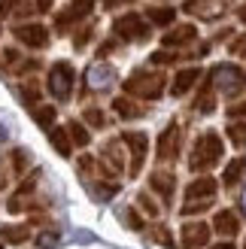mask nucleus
Here are the masks:
<instances>
[{
	"instance_id": "1",
	"label": "nucleus",
	"mask_w": 246,
	"mask_h": 249,
	"mask_svg": "<svg viewBox=\"0 0 246 249\" xmlns=\"http://www.w3.org/2000/svg\"><path fill=\"white\" fill-rule=\"evenodd\" d=\"M222 152H225V146H222V137H219L216 131H207V134H201L198 137V143H194V149H192V158H189V167L192 170H210L219 158H222Z\"/></svg>"
},
{
	"instance_id": "2",
	"label": "nucleus",
	"mask_w": 246,
	"mask_h": 249,
	"mask_svg": "<svg viewBox=\"0 0 246 249\" xmlns=\"http://www.w3.org/2000/svg\"><path fill=\"white\" fill-rule=\"evenodd\" d=\"M125 91L131 97H143V101H155L164 91V73L158 70H134L125 79Z\"/></svg>"
},
{
	"instance_id": "3",
	"label": "nucleus",
	"mask_w": 246,
	"mask_h": 249,
	"mask_svg": "<svg viewBox=\"0 0 246 249\" xmlns=\"http://www.w3.org/2000/svg\"><path fill=\"white\" fill-rule=\"evenodd\" d=\"M73 82H76V70H73L67 61H58V64L49 70V91H52L58 101H70Z\"/></svg>"
},
{
	"instance_id": "4",
	"label": "nucleus",
	"mask_w": 246,
	"mask_h": 249,
	"mask_svg": "<svg viewBox=\"0 0 246 249\" xmlns=\"http://www.w3.org/2000/svg\"><path fill=\"white\" fill-rule=\"evenodd\" d=\"M122 143H125L128 152H131L128 173H131V177H137L140 167H143V161H146V152H149V137H146L143 131H125V134H122Z\"/></svg>"
},
{
	"instance_id": "5",
	"label": "nucleus",
	"mask_w": 246,
	"mask_h": 249,
	"mask_svg": "<svg viewBox=\"0 0 246 249\" xmlns=\"http://www.w3.org/2000/svg\"><path fill=\"white\" fill-rule=\"evenodd\" d=\"M231 6V0H186V9L189 16L194 18H204V21H213V18H222Z\"/></svg>"
},
{
	"instance_id": "6",
	"label": "nucleus",
	"mask_w": 246,
	"mask_h": 249,
	"mask_svg": "<svg viewBox=\"0 0 246 249\" xmlns=\"http://www.w3.org/2000/svg\"><path fill=\"white\" fill-rule=\"evenodd\" d=\"M113 34H119L122 40H146V36H149V24H146L137 12H128V16L116 18Z\"/></svg>"
},
{
	"instance_id": "7",
	"label": "nucleus",
	"mask_w": 246,
	"mask_h": 249,
	"mask_svg": "<svg viewBox=\"0 0 246 249\" xmlns=\"http://www.w3.org/2000/svg\"><path fill=\"white\" fill-rule=\"evenodd\" d=\"M179 146H182V131H179V124L176 122H170L167 128L161 131V137H158V158L161 161H174L179 155Z\"/></svg>"
},
{
	"instance_id": "8",
	"label": "nucleus",
	"mask_w": 246,
	"mask_h": 249,
	"mask_svg": "<svg viewBox=\"0 0 246 249\" xmlns=\"http://www.w3.org/2000/svg\"><path fill=\"white\" fill-rule=\"evenodd\" d=\"M210 243V225L204 222H186L182 225V246L186 249H204Z\"/></svg>"
},
{
	"instance_id": "9",
	"label": "nucleus",
	"mask_w": 246,
	"mask_h": 249,
	"mask_svg": "<svg viewBox=\"0 0 246 249\" xmlns=\"http://www.w3.org/2000/svg\"><path fill=\"white\" fill-rule=\"evenodd\" d=\"M216 197V179L213 177H201L189 182L186 189V204H204V201H213Z\"/></svg>"
},
{
	"instance_id": "10",
	"label": "nucleus",
	"mask_w": 246,
	"mask_h": 249,
	"mask_svg": "<svg viewBox=\"0 0 246 249\" xmlns=\"http://www.w3.org/2000/svg\"><path fill=\"white\" fill-rule=\"evenodd\" d=\"M91 9H94V0H73V3L55 18V31H67L73 21H79L82 16H88Z\"/></svg>"
},
{
	"instance_id": "11",
	"label": "nucleus",
	"mask_w": 246,
	"mask_h": 249,
	"mask_svg": "<svg viewBox=\"0 0 246 249\" xmlns=\"http://www.w3.org/2000/svg\"><path fill=\"white\" fill-rule=\"evenodd\" d=\"M16 40L31 46V49H46L49 46V31L43 24H21V28H16Z\"/></svg>"
},
{
	"instance_id": "12",
	"label": "nucleus",
	"mask_w": 246,
	"mask_h": 249,
	"mask_svg": "<svg viewBox=\"0 0 246 249\" xmlns=\"http://www.w3.org/2000/svg\"><path fill=\"white\" fill-rule=\"evenodd\" d=\"M240 79H243V73L237 67H231V64H222V67H216L210 73V82H216L222 91H234L237 85H240Z\"/></svg>"
},
{
	"instance_id": "13",
	"label": "nucleus",
	"mask_w": 246,
	"mask_h": 249,
	"mask_svg": "<svg viewBox=\"0 0 246 249\" xmlns=\"http://www.w3.org/2000/svg\"><path fill=\"white\" fill-rule=\"evenodd\" d=\"M213 231L216 234H225V237L240 234V219H237L234 210H219V213L213 216Z\"/></svg>"
},
{
	"instance_id": "14",
	"label": "nucleus",
	"mask_w": 246,
	"mask_h": 249,
	"mask_svg": "<svg viewBox=\"0 0 246 249\" xmlns=\"http://www.w3.org/2000/svg\"><path fill=\"white\" fill-rule=\"evenodd\" d=\"M149 185H152V192H155V195H161L164 201H170V197H174L176 177H174L170 170H155L152 177H149Z\"/></svg>"
},
{
	"instance_id": "15",
	"label": "nucleus",
	"mask_w": 246,
	"mask_h": 249,
	"mask_svg": "<svg viewBox=\"0 0 246 249\" xmlns=\"http://www.w3.org/2000/svg\"><path fill=\"white\" fill-rule=\"evenodd\" d=\"M194 36H198V31L192 28V24H179V28H174L170 34H164V46L167 49H174V46H186V43H192Z\"/></svg>"
},
{
	"instance_id": "16",
	"label": "nucleus",
	"mask_w": 246,
	"mask_h": 249,
	"mask_svg": "<svg viewBox=\"0 0 246 249\" xmlns=\"http://www.w3.org/2000/svg\"><path fill=\"white\" fill-rule=\"evenodd\" d=\"M198 79H201V67H186V70H179V73H176L174 89H170V91H174V94L179 97V94H186V91H189V89H192V85L198 82Z\"/></svg>"
},
{
	"instance_id": "17",
	"label": "nucleus",
	"mask_w": 246,
	"mask_h": 249,
	"mask_svg": "<svg viewBox=\"0 0 246 249\" xmlns=\"http://www.w3.org/2000/svg\"><path fill=\"white\" fill-rule=\"evenodd\" d=\"M243 173H246V158L240 155V158H234V161H228V167H225V173H222V182H225V185H237V182L243 179Z\"/></svg>"
},
{
	"instance_id": "18",
	"label": "nucleus",
	"mask_w": 246,
	"mask_h": 249,
	"mask_svg": "<svg viewBox=\"0 0 246 249\" xmlns=\"http://www.w3.org/2000/svg\"><path fill=\"white\" fill-rule=\"evenodd\" d=\"M0 237H3V243H16L18 246V243H24L31 237V231L24 225H3V228H0Z\"/></svg>"
},
{
	"instance_id": "19",
	"label": "nucleus",
	"mask_w": 246,
	"mask_h": 249,
	"mask_svg": "<svg viewBox=\"0 0 246 249\" xmlns=\"http://www.w3.org/2000/svg\"><path fill=\"white\" fill-rule=\"evenodd\" d=\"M49 140H52V146L58 149L61 155H70L73 143H70V134H67V128H52V131H49Z\"/></svg>"
},
{
	"instance_id": "20",
	"label": "nucleus",
	"mask_w": 246,
	"mask_h": 249,
	"mask_svg": "<svg viewBox=\"0 0 246 249\" xmlns=\"http://www.w3.org/2000/svg\"><path fill=\"white\" fill-rule=\"evenodd\" d=\"M67 134H70V143H76V146H88L91 143V134H88V128H85L82 122H67Z\"/></svg>"
},
{
	"instance_id": "21",
	"label": "nucleus",
	"mask_w": 246,
	"mask_h": 249,
	"mask_svg": "<svg viewBox=\"0 0 246 249\" xmlns=\"http://www.w3.org/2000/svg\"><path fill=\"white\" fill-rule=\"evenodd\" d=\"M174 18H176V9H170V6H152L149 9V21L152 24H174Z\"/></svg>"
},
{
	"instance_id": "22",
	"label": "nucleus",
	"mask_w": 246,
	"mask_h": 249,
	"mask_svg": "<svg viewBox=\"0 0 246 249\" xmlns=\"http://www.w3.org/2000/svg\"><path fill=\"white\" fill-rule=\"evenodd\" d=\"M113 109H116L122 119H137V116H140V107L134 104V101H128V97H116V101H113Z\"/></svg>"
},
{
	"instance_id": "23",
	"label": "nucleus",
	"mask_w": 246,
	"mask_h": 249,
	"mask_svg": "<svg viewBox=\"0 0 246 249\" xmlns=\"http://www.w3.org/2000/svg\"><path fill=\"white\" fill-rule=\"evenodd\" d=\"M31 113L36 119V124L46 131H52V122H55V107H31Z\"/></svg>"
},
{
	"instance_id": "24",
	"label": "nucleus",
	"mask_w": 246,
	"mask_h": 249,
	"mask_svg": "<svg viewBox=\"0 0 246 249\" xmlns=\"http://www.w3.org/2000/svg\"><path fill=\"white\" fill-rule=\"evenodd\" d=\"M228 140L234 143L237 149L246 146V124H243V122H231V124H228Z\"/></svg>"
},
{
	"instance_id": "25",
	"label": "nucleus",
	"mask_w": 246,
	"mask_h": 249,
	"mask_svg": "<svg viewBox=\"0 0 246 249\" xmlns=\"http://www.w3.org/2000/svg\"><path fill=\"white\" fill-rule=\"evenodd\" d=\"M194 109H198V113H213V109H216V94H213V85H210V89H207V91L198 97V101H194Z\"/></svg>"
},
{
	"instance_id": "26",
	"label": "nucleus",
	"mask_w": 246,
	"mask_h": 249,
	"mask_svg": "<svg viewBox=\"0 0 246 249\" xmlns=\"http://www.w3.org/2000/svg\"><path fill=\"white\" fill-rule=\"evenodd\" d=\"M82 119L88 122V124H94V128H104V124H106L104 113H101V109H94V107H88V109H85V113H82Z\"/></svg>"
},
{
	"instance_id": "27",
	"label": "nucleus",
	"mask_w": 246,
	"mask_h": 249,
	"mask_svg": "<svg viewBox=\"0 0 246 249\" xmlns=\"http://www.w3.org/2000/svg\"><path fill=\"white\" fill-rule=\"evenodd\" d=\"M152 240L161 243V246H174V237H170V231H167L164 225H155V228H152Z\"/></svg>"
},
{
	"instance_id": "28",
	"label": "nucleus",
	"mask_w": 246,
	"mask_h": 249,
	"mask_svg": "<svg viewBox=\"0 0 246 249\" xmlns=\"http://www.w3.org/2000/svg\"><path fill=\"white\" fill-rule=\"evenodd\" d=\"M137 204H140V207H143V210H146V213H149V216H158V204H155V201H152V197L146 195V192H143V195L137 197Z\"/></svg>"
},
{
	"instance_id": "29",
	"label": "nucleus",
	"mask_w": 246,
	"mask_h": 249,
	"mask_svg": "<svg viewBox=\"0 0 246 249\" xmlns=\"http://www.w3.org/2000/svg\"><path fill=\"white\" fill-rule=\"evenodd\" d=\"M12 161H16V170L21 173L24 164H28V152H24V149H16V152H12Z\"/></svg>"
},
{
	"instance_id": "30",
	"label": "nucleus",
	"mask_w": 246,
	"mask_h": 249,
	"mask_svg": "<svg viewBox=\"0 0 246 249\" xmlns=\"http://www.w3.org/2000/svg\"><path fill=\"white\" fill-rule=\"evenodd\" d=\"M21 3H24V0H0V12H3V16H9V12H16Z\"/></svg>"
},
{
	"instance_id": "31",
	"label": "nucleus",
	"mask_w": 246,
	"mask_h": 249,
	"mask_svg": "<svg viewBox=\"0 0 246 249\" xmlns=\"http://www.w3.org/2000/svg\"><path fill=\"white\" fill-rule=\"evenodd\" d=\"M170 61H176L174 52H155L152 55V64H170Z\"/></svg>"
},
{
	"instance_id": "32",
	"label": "nucleus",
	"mask_w": 246,
	"mask_h": 249,
	"mask_svg": "<svg viewBox=\"0 0 246 249\" xmlns=\"http://www.w3.org/2000/svg\"><path fill=\"white\" fill-rule=\"evenodd\" d=\"M36 243H40V246H52V243H58V234L55 231H46L43 237H36Z\"/></svg>"
},
{
	"instance_id": "33",
	"label": "nucleus",
	"mask_w": 246,
	"mask_h": 249,
	"mask_svg": "<svg viewBox=\"0 0 246 249\" xmlns=\"http://www.w3.org/2000/svg\"><path fill=\"white\" fill-rule=\"evenodd\" d=\"M228 113L234 116V119H237V116H246V101H243V104H234V107L228 109Z\"/></svg>"
},
{
	"instance_id": "34",
	"label": "nucleus",
	"mask_w": 246,
	"mask_h": 249,
	"mask_svg": "<svg viewBox=\"0 0 246 249\" xmlns=\"http://www.w3.org/2000/svg\"><path fill=\"white\" fill-rule=\"evenodd\" d=\"M36 9H40V12H49V9H52V0H36Z\"/></svg>"
},
{
	"instance_id": "35",
	"label": "nucleus",
	"mask_w": 246,
	"mask_h": 249,
	"mask_svg": "<svg viewBox=\"0 0 246 249\" xmlns=\"http://www.w3.org/2000/svg\"><path fill=\"white\" fill-rule=\"evenodd\" d=\"M128 222H131V225H134V228H140V225H143V219H140L137 213H134V210H131V216H128Z\"/></svg>"
},
{
	"instance_id": "36",
	"label": "nucleus",
	"mask_w": 246,
	"mask_h": 249,
	"mask_svg": "<svg viewBox=\"0 0 246 249\" xmlns=\"http://www.w3.org/2000/svg\"><path fill=\"white\" fill-rule=\"evenodd\" d=\"M210 249H234V243L225 240V243H216V246H210Z\"/></svg>"
},
{
	"instance_id": "37",
	"label": "nucleus",
	"mask_w": 246,
	"mask_h": 249,
	"mask_svg": "<svg viewBox=\"0 0 246 249\" xmlns=\"http://www.w3.org/2000/svg\"><path fill=\"white\" fill-rule=\"evenodd\" d=\"M106 6H119V3H125V0H104Z\"/></svg>"
},
{
	"instance_id": "38",
	"label": "nucleus",
	"mask_w": 246,
	"mask_h": 249,
	"mask_svg": "<svg viewBox=\"0 0 246 249\" xmlns=\"http://www.w3.org/2000/svg\"><path fill=\"white\" fill-rule=\"evenodd\" d=\"M240 21H246V3L240 6Z\"/></svg>"
},
{
	"instance_id": "39",
	"label": "nucleus",
	"mask_w": 246,
	"mask_h": 249,
	"mask_svg": "<svg viewBox=\"0 0 246 249\" xmlns=\"http://www.w3.org/2000/svg\"><path fill=\"white\" fill-rule=\"evenodd\" d=\"M0 249H3V243H0Z\"/></svg>"
},
{
	"instance_id": "40",
	"label": "nucleus",
	"mask_w": 246,
	"mask_h": 249,
	"mask_svg": "<svg viewBox=\"0 0 246 249\" xmlns=\"http://www.w3.org/2000/svg\"><path fill=\"white\" fill-rule=\"evenodd\" d=\"M243 249H246V243H243Z\"/></svg>"
}]
</instances>
